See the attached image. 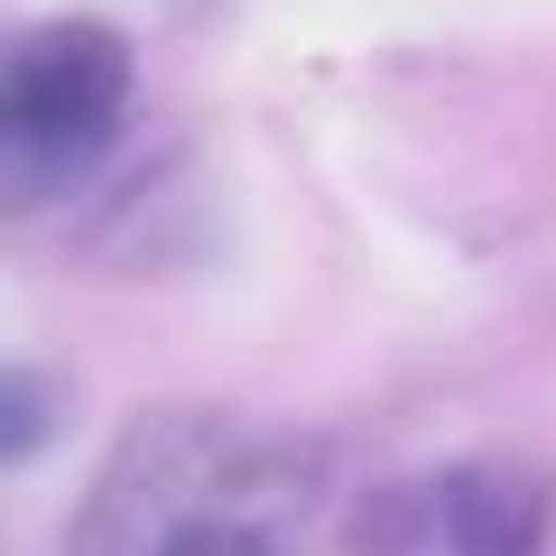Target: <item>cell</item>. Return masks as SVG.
I'll use <instances>...</instances> for the list:
<instances>
[{
    "instance_id": "obj_1",
    "label": "cell",
    "mask_w": 556,
    "mask_h": 556,
    "mask_svg": "<svg viewBox=\"0 0 556 556\" xmlns=\"http://www.w3.org/2000/svg\"><path fill=\"white\" fill-rule=\"evenodd\" d=\"M251 501H260V473L223 427H204V417H149L121 445V464L102 473L75 547L84 556H186L214 529H260Z\"/></svg>"
},
{
    "instance_id": "obj_2",
    "label": "cell",
    "mask_w": 556,
    "mask_h": 556,
    "mask_svg": "<svg viewBox=\"0 0 556 556\" xmlns=\"http://www.w3.org/2000/svg\"><path fill=\"white\" fill-rule=\"evenodd\" d=\"M121 93H130V47L93 20H56L20 38L10 84H0V139H10V177L38 195L47 177H75L102 149Z\"/></svg>"
},
{
    "instance_id": "obj_3",
    "label": "cell",
    "mask_w": 556,
    "mask_h": 556,
    "mask_svg": "<svg viewBox=\"0 0 556 556\" xmlns=\"http://www.w3.org/2000/svg\"><path fill=\"white\" fill-rule=\"evenodd\" d=\"M186 556H278V547H269L260 529H214V538H195Z\"/></svg>"
}]
</instances>
